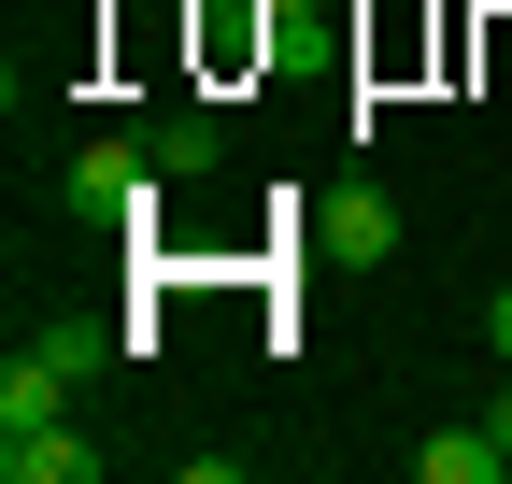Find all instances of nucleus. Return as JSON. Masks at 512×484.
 I'll list each match as a JSON object with an SVG mask.
<instances>
[{
    "mask_svg": "<svg viewBox=\"0 0 512 484\" xmlns=\"http://www.w3.org/2000/svg\"><path fill=\"white\" fill-rule=\"evenodd\" d=\"M157 143L143 129H100L86 157H57V186H43V214H86V228H128V214H157Z\"/></svg>",
    "mask_w": 512,
    "mask_h": 484,
    "instance_id": "f257e3e1",
    "label": "nucleus"
},
{
    "mask_svg": "<svg viewBox=\"0 0 512 484\" xmlns=\"http://www.w3.org/2000/svg\"><path fill=\"white\" fill-rule=\"evenodd\" d=\"M313 257H342V271H384V257H399V200H384L370 171H342V186L313 200Z\"/></svg>",
    "mask_w": 512,
    "mask_h": 484,
    "instance_id": "f03ea898",
    "label": "nucleus"
},
{
    "mask_svg": "<svg viewBox=\"0 0 512 484\" xmlns=\"http://www.w3.org/2000/svg\"><path fill=\"white\" fill-rule=\"evenodd\" d=\"M72 385H86V371H72V356L29 328L15 356H0V428H57V413H72Z\"/></svg>",
    "mask_w": 512,
    "mask_h": 484,
    "instance_id": "7ed1b4c3",
    "label": "nucleus"
},
{
    "mask_svg": "<svg viewBox=\"0 0 512 484\" xmlns=\"http://www.w3.org/2000/svg\"><path fill=\"white\" fill-rule=\"evenodd\" d=\"M114 456L100 442H72V413H57V428H0V484H100Z\"/></svg>",
    "mask_w": 512,
    "mask_h": 484,
    "instance_id": "20e7f679",
    "label": "nucleus"
},
{
    "mask_svg": "<svg viewBox=\"0 0 512 484\" xmlns=\"http://www.w3.org/2000/svg\"><path fill=\"white\" fill-rule=\"evenodd\" d=\"M413 470H427V484H512V442H498V428H427Z\"/></svg>",
    "mask_w": 512,
    "mask_h": 484,
    "instance_id": "39448f33",
    "label": "nucleus"
},
{
    "mask_svg": "<svg viewBox=\"0 0 512 484\" xmlns=\"http://www.w3.org/2000/svg\"><path fill=\"white\" fill-rule=\"evenodd\" d=\"M157 171H171V186H200V171H228V129H214V114H157Z\"/></svg>",
    "mask_w": 512,
    "mask_h": 484,
    "instance_id": "423d86ee",
    "label": "nucleus"
},
{
    "mask_svg": "<svg viewBox=\"0 0 512 484\" xmlns=\"http://www.w3.org/2000/svg\"><path fill=\"white\" fill-rule=\"evenodd\" d=\"M484 342H498V356H512V285H498V299H484Z\"/></svg>",
    "mask_w": 512,
    "mask_h": 484,
    "instance_id": "0eeeda50",
    "label": "nucleus"
},
{
    "mask_svg": "<svg viewBox=\"0 0 512 484\" xmlns=\"http://www.w3.org/2000/svg\"><path fill=\"white\" fill-rule=\"evenodd\" d=\"M484 428H498V442H512V385H498V413H484Z\"/></svg>",
    "mask_w": 512,
    "mask_h": 484,
    "instance_id": "6e6552de",
    "label": "nucleus"
},
{
    "mask_svg": "<svg viewBox=\"0 0 512 484\" xmlns=\"http://www.w3.org/2000/svg\"><path fill=\"white\" fill-rule=\"evenodd\" d=\"M256 15H299V0H256Z\"/></svg>",
    "mask_w": 512,
    "mask_h": 484,
    "instance_id": "1a4fd4ad",
    "label": "nucleus"
},
{
    "mask_svg": "<svg viewBox=\"0 0 512 484\" xmlns=\"http://www.w3.org/2000/svg\"><path fill=\"white\" fill-rule=\"evenodd\" d=\"M498 200H512V186H498Z\"/></svg>",
    "mask_w": 512,
    "mask_h": 484,
    "instance_id": "9d476101",
    "label": "nucleus"
}]
</instances>
